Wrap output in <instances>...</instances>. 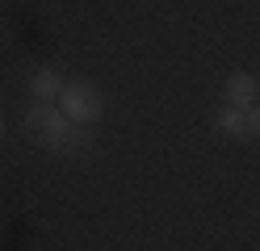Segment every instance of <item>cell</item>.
<instances>
[{
  "mask_svg": "<svg viewBox=\"0 0 260 251\" xmlns=\"http://www.w3.org/2000/svg\"><path fill=\"white\" fill-rule=\"evenodd\" d=\"M25 138H34L42 151L63 159H76V155H88L96 147V130L92 126H76L59 105H38L25 113Z\"/></svg>",
  "mask_w": 260,
  "mask_h": 251,
  "instance_id": "6da1fadb",
  "label": "cell"
},
{
  "mask_svg": "<svg viewBox=\"0 0 260 251\" xmlns=\"http://www.w3.org/2000/svg\"><path fill=\"white\" fill-rule=\"evenodd\" d=\"M59 109L68 113L76 126H96L101 113H105V96H101V88H96L92 80H68L63 92H59Z\"/></svg>",
  "mask_w": 260,
  "mask_h": 251,
  "instance_id": "7a4b0ae2",
  "label": "cell"
},
{
  "mask_svg": "<svg viewBox=\"0 0 260 251\" xmlns=\"http://www.w3.org/2000/svg\"><path fill=\"white\" fill-rule=\"evenodd\" d=\"M260 100V80L252 71H231L222 84V105H231V109H252Z\"/></svg>",
  "mask_w": 260,
  "mask_h": 251,
  "instance_id": "3957f363",
  "label": "cell"
},
{
  "mask_svg": "<svg viewBox=\"0 0 260 251\" xmlns=\"http://www.w3.org/2000/svg\"><path fill=\"white\" fill-rule=\"evenodd\" d=\"M63 84H68V76H63L59 67H38V71L29 76V92H34V100H42V105H55Z\"/></svg>",
  "mask_w": 260,
  "mask_h": 251,
  "instance_id": "277c9868",
  "label": "cell"
},
{
  "mask_svg": "<svg viewBox=\"0 0 260 251\" xmlns=\"http://www.w3.org/2000/svg\"><path fill=\"white\" fill-rule=\"evenodd\" d=\"M214 134H222V138H248V109L222 105L214 113Z\"/></svg>",
  "mask_w": 260,
  "mask_h": 251,
  "instance_id": "5b68a950",
  "label": "cell"
},
{
  "mask_svg": "<svg viewBox=\"0 0 260 251\" xmlns=\"http://www.w3.org/2000/svg\"><path fill=\"white\" fill-rule=\"evenodd\" d=\"M248 138H260V100L248 109Z\"/></svg>",
  "mask_w": 260,
  "mask_h": 251,
  "instance_id": "8992f818",
  "label": "cell"
},
{
  "mask_svg": "<svg viewBox=\"0 0 260 251\" xmlns=\"http://www.w3.org/2000/svg\"><path fill=\"white\" fill-rule=\"evenodd\" d=\"M0 138H5V113H0Z\"/></svg>",
  "mask_w": 260,
  "mask_h": 251,
  "instance_id": "52a82bcc",
  "label": "cell"
}]
</instances>
